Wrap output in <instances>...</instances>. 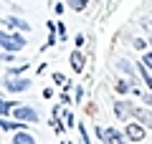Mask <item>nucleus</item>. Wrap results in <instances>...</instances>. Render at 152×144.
<instances>
[{"label": "nucleus", "mask_w": 152, "mask_h": 144, "mask_svg": "<svg viewBox=\"0 0 152 144\" xmlns=\"http://www.w3.org/2000/svg\"><path fill=\"white\" fill-rule=\"evenodd\" d=\"M13 114H15V119H18V121H38V111H36V109H31V106H15V109H13Z\"/></svg>", "instance_id": "5"}, {"label": "nucleus", "mask_w": 152, "mask_h": 144, "mask_svg": "<svg viewBox=\"0 0 152 144\" xmlns=\"http://www.w3.org/2000/svg\"><path fill=\"white\" fill-rule=\"evenodd\" d=\"M96 137L102 139L104 144H129V142H124L122 132H119V129H114V127H109V129H96Z\"/></svg>", "instance_id": "3"}, {"label": "nucleus", "mask_w": 152, "mask_h": 144, "mask_svg": "<svg viewBox=\"0 0 152 144\" xmlns=\"http://www.w3.org/2000/svg\"><path fill=\"white\" fill-rule=\"evenodd\" d=\"M0 127H3V132H10V129H18V132H20V129L26 127V121H8V116H3Z\"/></svg>", "instance_id": "12"}, {"label": "nucleus", "mask_w": 152, "mask_h": 144, "mask_svg": "<svg viewBox=\"0 0 152 144\" xmlns=\"http://www.w3.org/2000/svg\"><path fill=\"white\" fill-rule=\"evenodd\" d=\"M132 46H134V48H140V51H142V48L147 46V41H142V38H137V41H132Z\"/></svg>", "instance_id": "21"}, {"label": "nucleus", "mask_w": 152, "mask_h": 144, "mask_svg": "<svg viewBox=\"0 0 152 144\" xmlns=\"http://www.w3.org/2000/svg\"><path fill=\"white\" fill-rule=\"evenodd\" d=\"M132 116H134L137 121H142L147 129H152V111H150V109H134Z\"/></svg>", "instance_id": "7"}, {"label": "nucleus", "mask_w": 152, "mask_h": 144, "mask_svg": "<svg viewBox=\"0 0 152 144\" xmlns=\"http://www.w3.org/2000/svg\"><path fill=\"white\" fill-rule=\"evenodd\" d=\"M71 66H74L76 73H81V71H84V56H81V51H74V53H71Z\"/></svg>", "instance_id": "9"}, {"label": "nucleus", "mask_w": 152, "mask_h": 144, "mask_svg": "<svg viewBox=\"0 0 152 144\" xmlns=\"http://www.w3.org/2000/svg\"><path fill=\"white\" fill-rule=\"evenodd\" d=\"M3 86H5V91H10V94H23V91H28L33 86V81L26 79V76H8V79L3 81Z\"/></svg>", "instance_id": "2"}, {"label": "nucleus", "mask_w": 152, "mask_h": 144, "mask_svg": "<svg viewBox=\"0 0 152 144\" xmlns=\"http://www.w3.org/2000/svg\"><path fill=\"white\" fill-rule=\"evenodd\" d=\"M150 46H152V41H150Z\"/></svg>", "instance_id": "23"}, {"label": "nucleus", "mask_w": 152, "mask_h": 144, "mask_svg": "<svg viewBox=\"0 0 152 144\" xmlns=\"http://www.w3.org/2000/svg\"><path fill=\"white\" fill-rule=\"evenodd\" d=\"M117 68H119L122 73L132 76V79H134V73H137V71H134V66H132V63H129V61H127V58H119V61H117Z\"/></svg>", "instance_id": "10"}, {"label": "nucleus", "mask_w": 152, "mask_h": 144, "mask_svg": "<svg viewBox=\"0 0 152 144\" xmlns=\"http://www.w3.org/2000/svg\"><path fill=\"white\" fill-rule=\"evenodd\" d=\"M114 91H117V94H129L132 84H129V81H124V79H117V81H114Z\"/></svg>", "instance_id": "13"}, {"label": "nucleus", "mask_w": 152, "mask_h": 144, "mask_svg": "<svg viewBox=\"0 0 152 144\" xmlns=\"http://www.w3.org/2000/svg\"><path fill=\"white\" fill-rule=\"evenodd\" d=\"M134 109L137 106H132V101H114V116L119 121H124V119H129L134 114Z\"/></svg>", "instance_id": "4"}, {"label": "nucleus", "mask_w": 152, "mask_h": 144, "mask_svg": "<svg viewBox=\"0 0 152 144\" xmlns=\"http://www.w3.org/2000/svg\"><path fill=\"white\" fill-rule=\"evenodd\" d=\"M53 84H58V86H66L69 81L64 79V73H53Z\"/></svg>", "instance_id": "18"}, {"label": "nucleus", "mask_w": 152, "mask_h": 144, "mask_svg": "<svg viewBox=\"0 0 152 144\" xmlns=\"http://www.w3.org/2000/svg\"><path fill=\"white\" fill-rule=\"evenodd\" d=\"M13 144H36V139H33L28 132H23V129H20V132L13 137Z\"/></svg>", "instance_id": "11"}, {"label": "nucleus", "mask_w": 152, "mask_h": 144, "mask_svg": "<svg viewBox=\"0 0 152 144\" xmlns=\"http://www.w3.org/2000/svg\"><path fill=\"white\" fill-rule=\"evenodd\" d=\"M140 76H142V81L147 84V89L152 91V76H150V71H147V66H145V63L140 66Z\"/></svg>", "instance_id": "15"}, {"label": "nucleus", "mask_w": 152, "mask_h": 144, "mask_svg": "<svg viewBox=\"0 0 152 144\" xmlns=\"http://www.w3.org/2000/svg\"><path fill=\"white\" fill-rule=\"evenodd\" d=\"M5 25L8 28H18V31H31V23L20 20V18H15V15H8L5 18Z\"/></svg>", "instance_id": "8"}, {"label": "nucleus", "mask_w": 152, "mask_h": 144, "mask_svg": "<svg viewBox=\"0 0 152 144\" xmlns=\"http://www.w3.org/2000/svg\"><path fill=\"white\" fill-rule=\"evenodd\" d=\"M13 106H15V104H13V101H0V111H3V116H8Z\"/></svg>", "instance_id": "16"}, {"label": "nucleus", "mask_w": 152, "mask_h": 144, "mask_svg": "<svg viewBox=\"0 0 152 144\" xmlns=\"http://www.w3.org/2000/svg\"><path fill=\"white\" fill-rule=\"evenodd\" d=\"M66 5H69L71 10H84V8L89 5V0H66Z\"/></svg>", "instance_id": "14"}, {"label": "nucleus", "mask_w": 152, "mask_h": 144, "mask_svg": "<svg viewBox=\"0 0 152 144\" xmlns=\"http://www.w3.org/2000/svg\"><path fill=\"white\" fill-rule=\"evenodd\" d=\"M127 139H132V142H142L145 139V124H137V121H129L124 129Z\"/></svg>", "instance_id": "6"}, {"label": "nucleus", "mask_w": 152, "mask_h": 144, "mask_svg": "<svg viewBox=\"0 0 152 144\" xmlns=\"http://www.w3.org/2000/svg\"><path fill=\"white\" fill-rule=\"evenodd\" d=\"M79 132H81V139H84V144H91V139H89V132H86V127H84V124H79Z\"/></svg>", "instance_id": "17"}, {"label": "nucleus", "mask_w": 152, "mask_h": 144, "mask_svg": "<svg viewBox=\"0 0 152 144\" xmlns=\"http://www.w3.org/2000/svg\"><path fill=\"white\" fill-rule=\"evenodd\" d=\"M0 43H3V51H20V48H26V36L23 33H8V31H3V36H0Z\"/></svg>", "instance_id": "1"}, {"label": "nucleus", "mask_w": 152, "mask_h": 144, "mask_svg": "<svg viewBox=\"0 0 152 144\" xmlns=\"http://www.w3.org/2000/svg\"><path fill=\"white\" fill-rule=\"evenodd\" d=\"M3 61H5V63H13V61H15V53H13V51H5V53H3Z\"/></svg>", "instance_id": "19"}, {"label": "nucleus", "mask_w": 152, "mask_h": 144, "mask_svg": "<svg viewBox=\"0 0 152 144\" xmlns=\"http://www.w3.org/2000/svg\"><path fill=\"white\" fill-rule=\"evenodd\" d=\"M142 101H145L147 106H152V94H145V96H142Z\"/></svg>", "instance_id": "22"}, {"label": "nucleus", "mask_w": 152, "mask_h": 144, "mask_svg": "<svg viewBox=\"0 0 152 144\" xmlns=\"http://www.w3.org/2000/svg\"><path fill=\"white\" fill-rule=\"evenodd\" d=\"M142 63H145L147 68H152V53H145V56H142Z\"/></svg>", "instance_id": "20"}]
</instances>
